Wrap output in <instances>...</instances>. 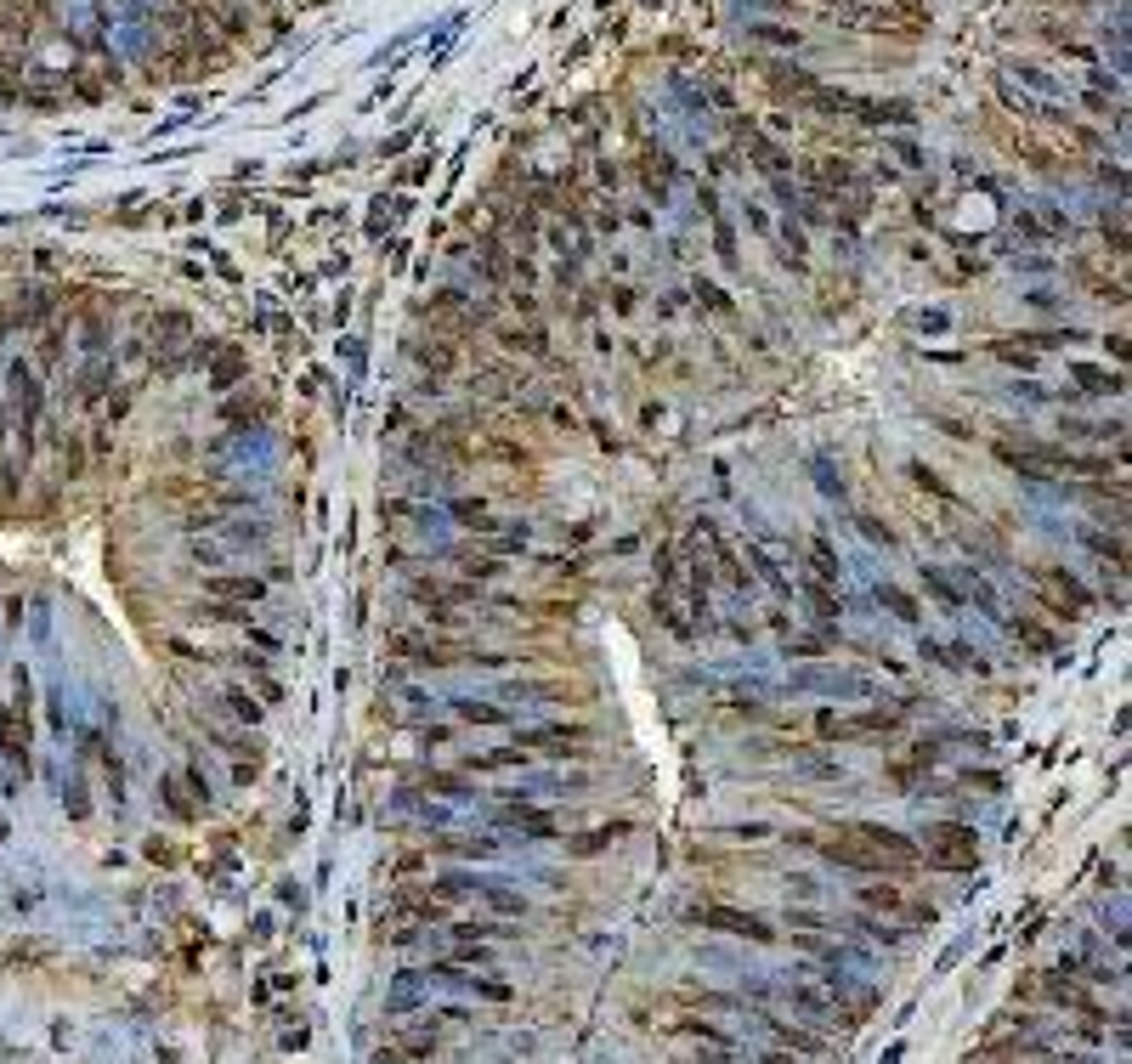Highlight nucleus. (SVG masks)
<instances>
[{
  "label": "nucleus",
  "mask_w": 1132,
  "mask_h": 1064,
  "mask_svg": "<svg viewBox=\"0 0 1132 1064\" xmlns=\"http://www.w3.org/2000/svg\"><path fill=\"white\" fill-rule=\"evenodd\" d=\"M923 844H928V867H946V872H969L980 860V844H974V826H957V821H935L923 826Z\"/></svg>",
  "instance_id": "1"
},
{
  "label": "nucleus",
  "mask_w": 1132,
  "mask_h": 1064,
  "mask_svg": "<svg viewBox=\"0 0 1132 1064\" xmlns=\"http://www.w3.org/2000/svg\"><path fill=\"white\" fill-rule=\"evenodd\" d=\"M821 855L832 860V867H849V872H901V860H889V855H878L872 844H860L849 826H838V833L821 844Z\"/></svg>",
  "instance_id": "2"
},
{
  "label": "nucleus",
  "mask_w": 1132,
  "mask_h": 1064,
  "mask_svg": "<svg viewBox=\"0 0 1132 1064\" xmlns=\"http://www.w3.org/2000/svg\"><path fill=\"white\" fill-rule=\"evenodd\" d=\"M894 725H901V714H889V708L855 714V719L821 708V714H816V737H827V742H849V737H883V730H894Z\"/></svg>",
  "instance_id": "3"
},
{
  "label": "nucleus",
  "mask_w": 1132,
  "mask_h": 1064,
  "mask_svg": "<svg viewBox=\"0 0 1132 1064\" xmlns=\"http://www.w3.org/2000/svg\"><path fill=\"white\" fill-rule=\"evenodd\" d=\"M703 928H725V935H742V940H753V946H771L776 940V928L764 923V917H753V912H730V906H696L691 912Z\"/></svg>",
  "instance_id": "4"
},
{
  "label": "nucleus",
  "mask_w": 1132,
  "mask_h": 1064,
  "mask_svg": "<svg viewBox=\"0 0 1132 1064\" xmlns=\"http://www.w3.org/2000/svg\"><path fill=\"white\" fill-rule=\"evenodd\" d=\"M1037 583H1042V589L1053 594V606L1064 612V623H1076V617H1082V612L1093 606V589H1087V583H1082L1076 572H1059V567H1048V572H1042Z\"/></svg>",
  "instance_id": "5"
},
{
  "label": "nucleus",
  "mask_w": 1132,
  "mask_h": 1064,
  "mask_svg": "<svg viewBox=\"0 0 1132 1064\" xmlns=\"http://www.w3.org/2000/svg\"><path fill=\"white\" fill-rule=\"evenodd\" d=\"M849 833H855L860 844H872L878 855H889V860H901V867H912V860H917L912 838H906V833H894V826H878V821H849Z\"/></svg>",
  "instance_id": "6"
},
{
  "label": "nucleus",
  "mask_w": 1132,
  "mask_h": 1064,
  "mask_svg": "<svg viewBox=\"0 0 1132 1064\" xmlns=\"http://www.w3.org/2000/svg\"><path fill=\"white\" fill-rule=\"evenodd\" d=\"M696 532H703V538L714 544V555H719V572H725V583H730V589H742V594H748V589H753V578H748V567H742V560H737V549H730V544H725V532H719L714 521H696Z\"/></svg>",
  "instance_id": "7"
},
{
  "label": "nucleus",
  "mask_w": 1132,
  "mask_h": 1064,
  "mask_svg": "<svg viewBox=\"0 0 1132 1064\" xmlns=\"http://www.w3.org/2000/svg\"><path fill=\"white\" fill-rule=\"evenodd\" d=\"M906 476H912V482H917V487H923L928 498H940V504H957V493H951V482H946L940 471H928L923 459H912V464H906Z\"/></svg>",
  "instance_id": "8"
},
{
  "label": "nucleus",
  "mask_w": 1132,
  "mask_h": 1064,
  "mask_svg": "<svg viewBox=\"0 0 1132 1064\" xmlns=\"http://www.w3.org/2000/svg\"><path fill=\"white\" fill-rule=\"evenodd\" d=\"M1071 380H1076V385H1087V391H1110V396H1121V391H1126V385H1121V374L1093 369V362H1071Z\"/></svg>",
  "instance_id": "9"
},
{
  "label": "nucleus",
  "mask_w": 1132,
  "mask_h": 1064,
  "mask_svg": "<svg viewBox=\"0 0 1132 1064\" xmlns=\"http://www.w3.org/2000/svg\"><path fill=\"white\" fill-rule=\"evenodd\" d=\"M1008 628H1014V640H1025L1030 651H1053V646H1059V635H1053V628H1042L1037 617H1014Z\"/></svg>",
  "instance_id": "10"
},
{
  "label": "nucleus",
  "mask_w": 1132,
  "mask_h": 1064,
  "mask_svg": "<svg viewBox=\"0 0 1132 1064\" xmlns=\"http://www.w3.org/2000/svg\"><path fill=\"white\" fill-rule=\"evenodd\" d=\"M810 572H816V583H838V555H832V544L821 538H810Z\"/></svg>",
  "instance_id": "11"
},
{
  "label": "nucleus",
  "mask_w": 1132,
  "mask_h": 1064,
  "mask_svg": "<svg viewBox=\"0 0 1132 1064\" xmlns=\"http://www.w3.org/2000/svg\"><path fill=\"white\" fill-rule=\"evenodd\" d=\"M210 594H227V601H261L266 583L261 578H210Z\"/></svg>",
  "instance_id": "12"
},
{
  "label": "nucleus",
  "mask_w": 1132,
  "mask_h": 1064,
  "mask_svg": "<svg viewBox=\"0 0 1132 1064\" xmlns=\"http://www.w3.org/2000/svg\"><path fill=\"white\" fill-rule=\"evenodd\" d=\"M516 826H527V833H555V815H544V810H532V804H510L505 810Z\"/></svg>",
  "instance_id": "13"
},
{
  "label": "nucleus",
  "mask_w": 1132,
  "mask_h": 1064,
  "mask_svg": "<svg viewBox=\"0 0 1132 1064\" xmlns=\"http://www.w3.org/2000/svg\"><path fill=\"white\" fill-rule=\"evenodd\" d=\"M878 601H883L894 617H901V623H917V601H912V594H901L894 583H883V589H878Z\"/></svg>",
  "instance_id": "14"
},
{
  "label": "nucleus",
  "mask_w": 1132,
  "mask_h": 1064,
  "mask_svg": "<svg viewBox=\"0 0 1132 1064\" xmlns=\"http://www.w3.org/2000/svg\"><path fill=\"white\" fill-rule=\"evenodd\" d=\"M453 708H459L464 725H505V714H498L493 703H471V696H464V703H453Z\"/></svg>",
  "instance_id": "15"
},
{
  "label": "nucleus",
  "mask_w": 1132,
  "mask_h": 1064,
  "mask_svg": "<svg viewBox=\"0 0 1132 1064\" xmlns=\"http://www.w3.org/2000/svg\"><path fill=\"white\" fill-rule=\"evenodd\" d=\"M696 301H703L714 317H730V294H725L719 283H708V278H696Z\"/></svg>",
  "instance_id": "16"
},
{
  "label": "nucleus",
  "mask_w": 1132,
  "mask_h": 1064,
  "mask_svg": "<svg viewBox=\"0 0 1132 1064\" xmlns=\"http://www.w3.org/2000/svg\"><path fill=\"white\" fill-rule=\"evenodd\" d=\"M855 526L867 532V544H883V549H894V544H901V538H894V532H889V521H878V515H855Z\"/></svg>",
  "instance_id": "17"
},
{
  "label": "nucleus",
  "mask_w": 1132,
  "mask_h": 1064,
  "mask_svg": "<svg viewBox=\"0 0 1132 1064\" xmlns=\"http://www.w3.org/2000/svg\"><path fill=\"white\" fill-rule=\"evenodd\" d=\"M227 708H232V719H244V725L261 719V703H255V696H244V691H227Z\"/></svg>",
  "instance_id": "18"
},
{
  "label": "nucleus",
  "mask_w": 1132,
  "mask_h": 1064,
  "mask_svg": "<svg viewBox=\"0 0 1132 1064\" xmlns=\"http://www.w3.org/2000/svg\"><path fill=\"white\" fill-rule=\"evenodd\" d=\"M776 1036H782L787 1047H805V1053H816V1047H821V1042L810 1036V1030H798V1025H776Z\"/></svg>",
  "instance_id": "19"
},
{
  "label": "nucleus",
  "mask_w": 1132,
  "mask_h": 1064,
  "mask_svg": "<svg viewBox=\"0 0 1132 1064\" xmlns=\"http://www.w3.org/2000/svg\"><path fill=\"white\" fill-rule=\"evenodd\" d=\"M714 244H719L725 260H737V238H730V221H725V216H714Z\"/></svg>",
  "instance_id": "20"
},
{
  "label": "nucleus",
  "mask_w": 1132,
  "mask_h": 1064,
  "mask_svg": "<svg viewBox=\"0 0 1132 1064\" xmlns=\"http://www.w3.org/2000/svg\"><path fill=\"white\" fill-rule=\"evenodd\" d=\"M923 583H928V589H935V594H940V601H946V606H957V601H962V594L951 589V578H946V572H923Z\"/></svg>",
  "instance_id": "21"
},
{
  "label": "nucleus",
  "mask_w": 1132,
  "mask_h": 1064,
  "mask_svg": "<svg viewBox=\"0 0 1132 1064\" xmlns=\"http://www.w3.org/2000/svg\"><path fill=\"white\" fill-rule=\"evenodd\" d=\"M453 515H459V521H476V526H482V521H487V504H482V498H459V504H453Z\"/></svg>",
  "instance_id": "22"
},
{
  "label": "nucleus",
  "mask_w": 1132,
  "mask_h": 1064,
  "mask_svg": "<svg viewBox=\"0 0 1132 1064\" xmlns=\"http://www.w3.org/2000/svg\"><path fill=\"white\" fill-rule=\"evenodd\" d=\"M748 35L771 40V46H793V40H798V35H787V28H776V23H759V28H748Z\"/></svg>",
  "instance_id": "23"
},
{
  "label": "nucleus",
  "mask_w": 1132,
  "mask_h": 1064,
  "mask_svg": "<svg viewBox=\"0 0 1132 1064\" xmlns=\"http://www.w3.org/2000/svg\"><path fill=\"white\" fill-rule=\"evenodd\" d=\"M606 301H612V312H617V317H628V312H635V289H623V283H617V289H606Z\"/></svg>",
  "instance_id": "24"
},
{
  "label": "nucleus",
  "mask_w": 1132,
  "mask_h": 1064,
  "mask_svg": "<svg viewBox=\"0 0 1132 1064\" xmlns=\"http://www.w3.org/2000/svg\"><path fill=\"white\" fill-rule=\"evenodd\" d=\"M419 362H430V369H448V362H453V346H442V340H437V346H425V351H419Z\"/></svg>",
  "instance_id": "25"
},
{
  "label": "nucleus",
  "mask_w": 1132,
  "mask_h": 1064,
  "mask_svg": "<svg viewBox=\"0 0 1132 1064\" xmlns=\"http://www.w3.org/2000/svg\"><path fill=\"white\" fill-rule=\"evenodd\" d=\"M164 798H171V810H176V815H182V821H187V815H193V810H187V804H182V787H176V776H164Z\"/></svg>",
  "instance_id": "26"
},
{
  "label": "nucleus",
  "mask_w": 1132,
  "mask_h": 1064,
  "mask_svg": "<svg viewBox=\"0 0 1132 1064\" xmlns=\"http://www.w3.org/2000/svg\"><path fill=\"white\" fill-rule=\"evenodd\" d=\"M787 651H798V657H810V651H827V640H816V635H798V640H787Z\"/></svg>",
  "instance_id": "27"
},
{
  "label": "nucleus",
  "mask_w": 1132,
  "mask_h": 1064,
  "mask_svg": "<svg viewBox=\"0 0 1132 1064\" xmlns=\"http://www.w3.org/2000/svg\"><path fill=\"white\" fill-rule=\"evenodd\" d=\"M425 787H437V792H464L459 776H425Z\"/></svg>",
  "instance_id": "28"
},
{
  "label": "nucleus",
  "mask_w": 1132,
  "mask_h": 1064,
  "mask_svg": "<svg viewBox=\"0 0 1132 1064\" xmlns=\"http://www.w3.org/2000/svg\"><path fill=\"white\" fill-rule=\"evenodd\" d=\"M764 1064H805V1058H787V1053H771V1058H764Z\"/></svg>",
  "instance_id": "29"
},
{
  "label": "nucleus",
  "mask_w": 1132,
  "mask_h": 1064,
  "mask_svg": "<svg viewBox=\"0 0 1132 1064\" xmlns=\"http://www.w3.org/2000/svg\"><path fill=\"white\" fill-rule=\"evenodd\" d=\"M261 6H272V0H261Z\"/></svg>",
  "instance_id": "30"
}]
</instances>
